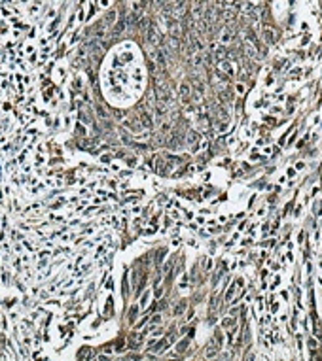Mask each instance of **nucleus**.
Listing matches in <instances>:
<instances>
[{"mask_svg": "<svg viewBox=\"0 0 322 361\" xmlns=\"http://www.w3.org/2000/svg\"><path fill=\"white\" fill-rule=\"evenodd\" d=\"M263 38H265V42L273 44V42H275V34H273V30H271V29H265V30H263Z\"/></svg>", "mask_w": 322, "mask_h": 361, "instance_id": "2", "label": "nucleus"}, {"mask_svg": "<svg viewBox=\"0 0 322 361\" xmlns=\"http://www.w3.org/2000/svg\"><path fill=\"white\" fill-rule=\"evenodd\" d=\"M252 10H254V4H252V2H243V12L244 13H250Z\"/></svg>", "mask_w": 322, "mask_h": 361, "instance_id": "4", "label": "nucleus"}, {"mask_svg": "<svg viewBox=\"0 0 322 361\" xmlns=\"http://www.w3.org/2000/svg\"><path fill=\"white\" fill-rule=\"evenodd\" d=\"M142 125H144V127H150V125H152V117H150L148 113H142Z\"/></svg>", "mask_w": 322, "mask_h": 361, "instance_id": "5", "label": "nucleus"}, {"mask_svg": "<svg viewBox=\"0 0 322 361\" xmlns=\"http://www.w3.org/2000/svg\"><path fill=\"white\" fill-rule=\"evenodd\" d=\"M216 61L218 62H222V59H224V55H225V49H222V47H216Z\"/></svg>", "mask_w": 322, "mask_h": 361, "instance_id": "3", "label": "nucleus"}, {"mask_svg": "<svg viewBox=\"0 0 322 361\" xmlns=\"http://www.w3.org/2000/svg\"><path fill=\"white\" fill-rule=\"evenodd\" d=\"M186 346H188V340H182V342L178 344V352H182V350L186 348Z\"/></svg>", "mask_w": 322, "mask_h": 361, "instance_id": "8", "label": "nucleus"}, {"mask_svg": "<svg viewBox=\"0 0 322 361\" xmlns=\"http://www.w3.org/2000/svg\"><path fill=\"white\" fill-rule=\"evenodd\" d=\"M188 142H190V144H195V142H197V132H190V134H188Z\"/></svg>", "mask_w": 322, "mask_h": 361, "instance_id": "7", "label": "nucleus"}, {"mask_svg": "<svg viewBox=\"0 0 322 361\" xmlns=\"http://www.w3.org/2000/svg\"><path fill=\"white\" fill-rule=\"evenodd\" d=\"M180 95H182V100L188 102V97H190V85L188 83H182L180 85Z\"/></svg>", "mask_w": 322, "mask_h": 361, "instance_id": "1", "label": "nucleus"}, {"mask_svg": "<svg viewBox=\"0 0 322 361\" xmlns=\"http://www.w3.org/2000/svg\"><path fill=\"white\" fill-rule=\"evenodd\" d=\"M231 40H233V34H231V32H225V34L222 36V42H224V44H229Z\"/></svg>", "mask_w": 322, "mask_h": 361, "instance_id": "6", "label": "nucleus"}, {"mask_svg": "<svg viewBox=\"0 0 322 361\" xmlns=\"http://www.w3.org/2000/svg\"><path fill=\"white\" fill-rule=\"evenodd\" d=\"M159 322H161V316H159V314H155V316L152 318V323H159Z\"/></svg>", "mask_w": 322, "mask_h": 361, "instance_id": "9", "label": "nucleus"}]
</instances>
